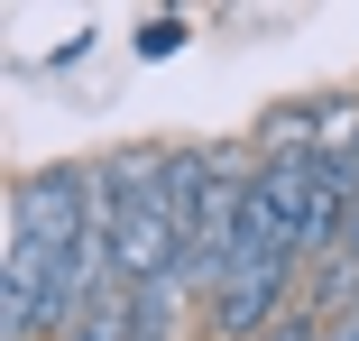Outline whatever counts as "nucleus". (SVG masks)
<instances>
[{"mask_svg":"<svg viewBox=\"0 0 359 341\" xmlns=\"http://www.w3.org/2000/svg\"><path fill=\"white\" fill-rule=\"evenodd\" d=\"M285 286H295V267H240V277L212 295V332H222V341H258L267 323H285V314H276Z\"/></svg>","mask_w":359,"mask_h":341,"instance_id":"obj_2","label":"nucleus"},{"mask_svg":"<svg viewBox=\"0 0 359 341\" xmlns=\"http://www.w3.org/2000/svg\"><path fill=\"white\" fill-rule=\"evenodd\" d=\"M258 341H323V314H313V305H304V314H285V323H267V332H258Z\"/></svg>","mask_w":359,"mask_h":341,"instance_id":"obj_5","label":"nucleus"},{"mask_svg":"<svg viewBox=\"0 0 359 341\" xmlns=\"http://www.w3.org/2000/svg\"><path fill=\"white\" fill-rule=\"evenodd\" d=\"M65 341H138V286H120V277H111V286L83 305V323L65 332Z\"/></svg>","mask_w":359,"mask_h":341,"instance_id":"obj_3","label":"nucleus"},{"mask_svg":"<svg viewBox=\"0 0 359 341\" xmlns=\"http://www.w3.org/2000/svg\"><path fill=\"white\" fill-rule=\"evenodd\" d=\"M10 240L28 249V258H74L83 240H93V166H46V175H28L19 194H10Z\"/></svg>","mask_w":359,"mask_h":341,"instance_id":"obj_1","label":"nucleus"},{"mask_svg":"<svg viewBox=\"0 0 359 341\" xmlns=\"http://www.w3.org/2000/svg\"><path fill=\"white\" fill-rule=\"evenodd\" d=\"M175 46H184V19L175 10H157L148 28H138V55H175Z\"/></svg>","mask_w":359,"mask_h":341,"instance_id":"obj_4","label":"nucleus"},{"mask_svg":"<svg viewBox=\"0 0 359 341\" xmlns=\"http://www.w3.org/2000/svg\"><path fill=\"white\" fill-rule=\"evenodd\" d=\"M323 341H359V305L350 314H323Z\"/></svg>","mask_w":359,"mask_h":341,"instance_id":"obj_6","label":"nucleus"}]
</instances>
